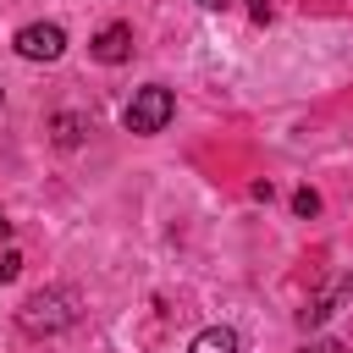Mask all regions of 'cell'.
Instances as JSON below:
<instances>
[{"label":"cell","mask_w":353,"mask_h":353,"mask_svg":"<svg viewBox=\"0 0 353 353\" xmlns=\"http://www.w3.org/2000/svg\"><path fill=\"white\" fill-rule=\"evenodd\" d=\"M77 314H83L77 287H44V292H33V298L17 309V325H22L28 336H55V331L77 325Z\"/></svg>","instance_id":"1"},{"label":"cell","mask_w":353,"mask_h":353,"mask_svg":"<svg viewBox=\"0 0 353 353\" xmlns=\"http://www.w3.org/2000/svg\"><path fill=\"white\" fill-rule=\"evenodd\" d=\"M176 116V99H171V88H160V83H149V88H138L132 94V105L121 110V121H127V132H160L165 121Z\"/></svg>","instance_id":"2"},{"label":"cell","mask_w":353,"mask_h":353,"mask_svg":"<svg viewBox=\"0 0 353 353\" xmlns=\"http://www.w3.org/2000/svg\"><path fill=\"white\" fill-rule=\"evenodd\" d=\"M11 44H17L22 61H61L66 55V28L61 22H28Z\"/></svg>","instance_id":"3"},{"label":"cell","mask_w":353,"mask_h":353,"mask_svg":"<svg viewBox=\"0 0 353 353\" xmlns=\"http://www.w3.org/2000/svg\"><path fill=\"white\" fill-rule=\"evenodd\" d=\"M88 50H94V61L116 66V61H127V55H132V28H127V22H110V28H99V33H94V44H88Z\"/></svg>","instance_id":"4"},{"label":"cell","mask_w":353,"mask_h":353,"mask_svg":"<svg viewBox=\"0 0 353 353\" xmlns=\"http://www.w3.org/2000/svg\"><path fill=\"white\" fill-rule=\"evenodd\" d=\"M347 292H353V276H331V281H325V292H320V298H309V309H303L298 320H303V325H320V320H331V314H336V303H342Z\"/></svg>","instance_id":"5"},{"label":"cell","mask_w":353,"mask_h":353,"mask_svg":"<svg viewBox=\"0 0 353 353\" xmlns=\"http://www.w3.org/2000/svg\"><path fill=\"white\" fill-rule=\"evenodd\" d=\"M83 132H88V116H83V110H61V116H50V138H55L61 149H77Z\"/></svg>","instance_id":"6"},{"label":"cell","mask_w":353,"mask_h":353,"mask_svg":"<svg viewBox=\"0 0 353 353\" xmlns=\"http://www.w3.org/2000/svg\"><path fill=\"white\" fill-rule=\"evenodd\" d=\"M188 353H237V331H232V325H204V331L188 342Z\"/></svg>","instance_id":"7"},{"label":"cell","mask_w":353,"mask_h":353,"mask_svg":"<svg viewBox=\"0 0 353 353\" xmlns=\"http://www.w3.org/2000/svg\"><path fill=\"white\" fill-rule=\"evenodd\" d=\"M292 210H298V215H314V210H320V193H314V188H298V193H292Z\"/></svg>","instance_id":"8"},{"label":"cell","mask_w":353,"mask_h":353,"mask_svg":"<svg viewBox=\"0 0 353 353\" xmlns=\"http://www.w3.org/2000/svg\"><path fill=\"white\" fill-rule=\"evenodd\" d=\"M17 270H22V254H17V248H6V254H0V281H11Z\"/></svg>","instance_id":"9"},{"label":"cell","mask_w":353,"mask_h":353,"mask_svg":"<svg viewBox=\"0 0 353 353\" xmlns=\"http://www.w3.org/2000/svg\"><path fill=\"white\" fill-rule=\"evenodd\" d=\"M303 353H347V347H342V342H309Z\"/></svg>","instance_id":"10"},{"label":"cell","mask_w":353,"mask_h":353,"mask_svg":"<svg viewBox=\"0 0 353 353\" xmlns=\"http://www.w3.org/2000/svg\"><path fill=\"white\" fill-rule=\"evenodd\" d=\"M199 6H204V11H226L232 0H199Z\"/></svg>","instance_id":"11"},{"label":"cell","mask_w":353,"mask_h":353,"mask_svg":"<svg viewBox=\"0 0 353 353\" xmlns=\"http://www.w3.org/2000/svg\"><path fill=\"white\" fill-rule=\"evenodd\" d=\"M0 237H11V221H6V210H0Z\"/></svg>","instance_id":"12"}]
</instances>
